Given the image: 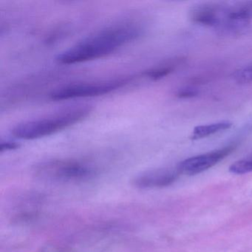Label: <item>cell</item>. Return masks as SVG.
Wrapping results in <instances>:
<instances>
[{"mask_svg": "<svg viewBox=\"0 0 252 252\" xmlns=\"http://www.w3.org/2000/svg\"><path fill=\"white\" fill-rule=\"evenodd\" d=\"M173 70V64H166L147 70L144 73V76L151 80L157 81L170 74Z\"/></svg>", "mask_w": 252, "mask_h": 252, "instance_id": "30bf717a", "label": "cell"}, {"mask_svg": "<svg viewBox=\"0 0 252 252\" xmlns=\"http://www.w3.org/2000/svg\"><path fill=\"white\" fill-rule=\"evenodd\" d=\"M138 23L125 22L113 25L91 35L57 57L60 64H73L107 57L143 34Z\"/></svg>", "mask_w": 252, "mask_h": 252, "instance_id": "6da1fadb", "label": "cell"}, {"mask_svg": "<svg viewBox=\"0 0 252 252\" xmlns=\"http://www.w3.org/2000/svg\"><path fill=\"white\" fill-rule=\"evenodd\" d=\"M20 147V144H17V142L14 141H2L0 144V151H9V150H14Z\"/></svg>", "mask_w": 252, "mask_h": 252, "instance_id": "4fadbf2b", "label": "cell"}, {"mask_svg": "<svg viewBox=\"0 0 252 252\" xmlns=\"http://www.w3.org/2000/svg\"><path fill=\"white\" fill-rule=\"evenodd\" d=\"M227 11L215 5H199L192 8L190 18L193 23L208 27L222 28Z\"/></svg>", "mask_w": 252, "mask_h": 252, "instance_id": "52a82bcc", "label": "cell"}, {"mask_svg": "<svg viewBox=\"0 0 252 252\" xmlns=\"http://www.w3.org/2000/svg\"><path fill=\"white\" fill-rule=\"evenodd\" d=\"M178 167L162 168L147 171L134 179L133 185L137 188H161L173 184L180 175Z\"/></svg>", "mask_w": 252, "mask_h": 252, "instance_id": "8992f818", "label": "cell"}, {"mask_svg": "<svg viewBox=\"0 0 252 252\" xmlns=\"http://www.w3.org/2000/svg\"><path fill=\"white\" fill-rule=\"evenodd\" d=\"M35 175L41 179L60 182H76L92 179L98 173L93 163L73 159H58L39 163Z\"/></svg>", "mask_w": 252, "mask_h": 252, "instance_id": "3957f363", "label": "cell"}, {"mask_svg": "<svg viewBox=\"0 0 252 252\" xmlns=\"http://www.w3.org/2000/svg\"><path fill=\"white\" fill-rule=\"evenodd\" d=\"M235 147L234 145H230L210 153L189 158L181 162L177 167L181 174L194 175L201 173L229 156L235 150Z\"/></svg>", "mask_w": 252, "mask_h": 252, "instance_id": "5b68a950", "label": "cell"}, {"mask_svg": "<svg viewBox=\"0 0 252 252\" xmlns=\"http://www.w3.org/2000/svg\"><path fill=\"white\" fill-rule=\"evenodd\" d=\"M92 110L90 105L67 107L47 117L22 122L13 127L11 133L20 140H35L49 136L79 123L88 117Z\"/></svg>", "mask_w": 252, "mask_h": 252, "instance_id": "7a4b0ae2", "label": "cell"}, {"mask_svg": "<svg viewBox=\"0 0 252 252\" xmlns=\"http://www.w3.org/2000/svg\"><path fill=\"white\" fill-rule=\"evenodd\" d=\"M229 171L236 175H243L252 172V154L245 158L237 160L231 165Z\"/></svg>", "mask_w": 252, "mask_h": 252, "instance_id": "9c48e42d", "label": "cell"}, {"mask_svg": "<svg viewBox=\"0 0 252 252\" xmlns=\"http://www.w3.org/2000/svg\"><path fill=\"white\" fill-rule=\"evenodd\" d=\"M132 77L119 78L105 82L90 83L73 84L62 87L50 94L53 101H64L74 98L99 96L110 94L127 84L130 83Z\"/></svg>", "mask_w": 252, "mask_h": 252, "instance_id": "277c9868", "label": "cell"}, {"mask_svg": "<svg viewBox=\"0 0 252 252\" xmlns=\"http://www.w3.org/2000/svg\"><path fill=\"white\" fill-rule=\"evenodd\" d=\"M233 78L240 85L252 83V63L236 70L233 73Z\"/></svg>", "mask_w": 252, "mask_h": 252, "instance_id": "8fae6325", "label": "cell"}, {"mask_svg": "<svg viewBox=\"0 0 252 252\" xmlns=\"http://www.w3.org/2000/svg\"><path fill=\"white\" fill-rule=\"evenodd\" d=\"M232 126V123L230 122H220L217 123L210 124V125H201L197 126L193 129L191 138L192 140L201 139L206 138L210 135H215L218 132L229 129Z\"/></svg>", "mask_w": 252, "mask_h": 252, "instance_id": "ba28073f", "label": "cell"}, {"mask_svg": "<svg viewBox=\"0 0 252 252\" xmlns=\"http://www.w3.org/2000/svg\"><path fill=\"white\" fill-rule=\"evenodd\" d=\"M198 93V91L196 88L188 87V88L178 90L176 95L180 98H191L197 96Z\"/></svg>", "mask_w": 252, "mask_h": 252, "instance_id": "7c38bea8", "label": "cell"}]
</instances>
